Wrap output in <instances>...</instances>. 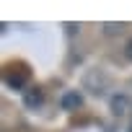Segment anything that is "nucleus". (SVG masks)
Returning a JSON list of instances; mask_svg holds the SVG:
<instances>
[{
  "instance_id": "nucleus-6",
  "label": "nucleus",
  "mask_w": 132,
  "mask_h": 132,
  "mask_svg": "<svg viewBox=\"0 0 132 132\" xmlns=\"http://www.w3.org/2000/svg\"><path fill=\"white\" fill-rule=\"evenodd\" d=\"M124 54H127V60H132V39L124 44Z\"/></svg>"
},
{
  "instance_id": "nucleus-4",
  "label": "nucleus",
  "mask_w": 132,
  "mask_h": 132,
  "mask_svg": "<svg viewBox=\"0 0 132 132\" xmlns=\"http://www.w3.org/2000/svg\"><path fill=\"white\" fill-rule=\"evenodd\" d=\"M124 109H127V96H114L111 98V111L114 114H124Z\"/></svg>"
},
{
  "instance_id": "nucleus-1",
  "label": "nucleus",
  "mask_w": 132,
  "mask_h": 132,
  "mask_svg": "<svg viewBox=\"0 0 132 132\" xmlns=\"http://www.w3.org/2000/svg\"><path fill=\"white\" fill-rule=\"evenodd\" d=\"M83 104V96L78 93V91H65L62 96H60V106L65 109V111H73V109H78Z\"/></svg>"
},
{
  "instance_id": "nucleus-3",
  "label": "nucleus",
  "mask_w": 132,
  "mask_h": 132,
  "mask_svg": "<svg viewBox=\"0 0 132 132\" xmlns=\"http://www.w3.org/2000/svg\"><path fill=\"white\" fill-rule=\"evenodd\" d=\"M5 86L13 88V91H21V88L26 86V75H23V73H8V75H5Z\"/></svg>"
},
{
  "instance_id": "nucleus-2",
  "label": "nucleus",
  "mask_w": 132,
  "mask_h": 132,
  "mask_svg": "<svg viewBox=\"0 0 132 132\" xmlns=\"http://www.w3.org/2000/svg\"><path fill=\"white\" fill-rule=\"evenodd\" d=\"M23 104H26L29 109H36V106H42V104H44V93H42L39 88H31V91H26V93H23Z\"/></svg>"
},
{
  "instance_id": "nucleus-5",
  "label": "nucleus",
  "mask_w": 132,
  "mask_h": 132,
  "mask_svg": "<svg viewBox=\"0 0 132 132\" xmlns=\"http://www.w3.org/2000/svg\"><path fill=\"white\" fill-rule=\"evenodd\" d=\"M104 29H106V34H117V31H122V26H117V23H106Z\"/></svg>"
}]
</instances>
